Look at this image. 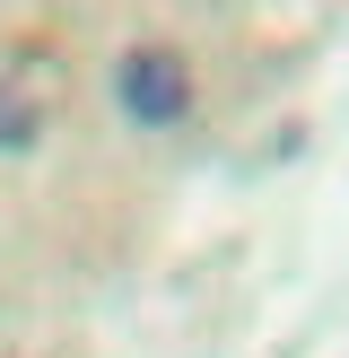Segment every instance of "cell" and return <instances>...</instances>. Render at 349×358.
I'll list each match as a JSON object with an SVG mask.
<instances>
[{
    "label": "cell",
    "mask_w": 349,
    "mask_h": 358,
    "mask_svg": "<svg viewBox=\"0 0 349 358\" xmlns=\"http://www.w3.org/2000/svg\"><path fill=\"white\" fill-rule=\"evenodd\" d=\"M114 105L140 131H174V122L192 114V62L174 44H131L114 62Z\"/></svg>",
    "instance_id": "1"
},
{
    "label": "cell",
    "mask_w": 349,
    "mask_h": 358,
    "mask_svg": "<svg viewBox=\"0 0 349 358\" xmlns=\"http://www.w3.org/2000/svg\"><path fill=\"white\" fill-rule=\"evenodd\" d=\"M35 140H44V131H35V105H27V96H0V149L27 157Z\"/></svg>",
    "instance_id": "2"
}]
</instances>
